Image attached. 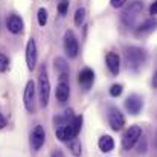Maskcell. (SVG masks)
I'll list each match as a JSON object with an SVG mask.
<instances>
[{"label":"cell","instance_id":"obj_26","mask_svg":"<svg viewBox=\"0 0 157 157\" xmlns=\"http://www.w3.org/2000/svg\"><path fill=\"white\" fill-rule=\"evenodd\" d=\"M150 14H151V15H156L157 14V0L150 6Z\"/></svg>","mask_w":157,"mask_h":157},{"label":"cell","instance_id":"obj_21","mask_svg":"<svg viewBox=\"0 0 157 157\" xmlns=\"http://www.w3.org/2000/svg\"><path fill=\"white\" fill-rule=\"evenodd\" d=\"M38 25L40 26H46V23H48V11L44 9V8H40L38 9Z\"/></svg>","mask_w":157,"mask_h":157},{"label":"cell","instance_id":"obj_4","mask_svg":"<svg viewBox=\"0 0 157 157\" xmlns=\"http://www.w3.org/2000/svg\"><path fill=\"white\" fill-rule=\"evenodd\" d=\"M140 136H142V128L139 125L130 127L124 133V136H122V147H124V150H131L136 145V142L140 139Z\"/></svg>","mask_w":157,"mask_h":157},{"label":"cell","instance_id":"obj_22","mask_svg":"<svg viewBox=\"0 0 157 157\" xmlns=\"http://www.w3.org/2000/svg\"><path fill=\"white\" fill-rule=\"evenodd\" d=\"M122 90H124V87H122L121 84H113V86L110 87V95H111L113 98H117V96L122 95Z\"/></svg>","mask_w":157,"mask_h":157},{"label":"cell","instance_id":"obj_1","mask_svg":"<svg viewBox=\"0 0 157 157\" xmlns=\"http://www.w3.org/2000/svg\"><path fill=\"white\" fill-rule=\"evenodd\" d=\"M82 116H75L67 125H63V127H56L55 128V134H56V139L61 140V142H69L72 139H75L79 131H81V127H82Z\"/></svg>","mask_w":157,"mask_h":157},{"label":"cell","instance_id":"obj_9","mask_svg":"<svg viewBox=\"0 0 157 157\" xmlns=\"http://www.w3.org/2000/svg\"><path fill=\"white\" fill-rule=\"evenodd\" d=\"M23 102H25V108L29 113L35 111V84H34V81H28L26 82L25 95H23Z\"/></svg>","mask_w":157,"mask_h":157},{"label":"cell","instance_id":"obj_19","mask_svg":"<svg viewBox=\"0 0 157 157\" xmlns=\"http://www.w3.org/2000/svg\"><path fill=\"white\" fill-rule=\"evenodd\" d=\"M55 69L58 70V73H69V66L66 64V61L63 58H56L55 59Z\"/></svg>","mask_w":157,"mask_h":157},{"label":"cell","instance_id":"obj_20","mask_svg":"<svg viewBox=\"0 0 157 157\" xmlns=\"http://www.w3.org/2000/svg\"><path fill=\"white\" fill-rule=\"evenodd\" d=\"M84 18H86V9L84 8H78L76 12H75V18H73L75 25L76 26H81L82 21H84Z\"/></svg>","mask_w":157,"mask_h":157},{"label":"cell","instance_id":"obj_29","mask_svg":"<svg viewBox=\"0 0 157 157\" xmlns=\"http://www.w3.org/2000/svg\"><path fill=\"white\" fill-rule=\"evenodd\" d=\"M52 157H64V156L61 154V151H55V153L52 154Z\"/></svg>","mask_w":157,"mask_h":157},{"label":"cell","instance_id":"obj_14","mask_svg":"<svg viewBox=\"0 0 157 157\" xmlns=\"http://www.w3.org/2000/svg\"><path fill=\"white\" fill-rule=\"evenodd\" d=\"M105 61H107V67H108V70H110L113 75H117V73H119V67H121V58H119V55H117L116 52L107 53Z\"/></svg>","mask_w":157,"mask_h":157},{"label":"cell","instance_id":"obj_17","mask_svg":"<svg viewBox=\"0 0 157 157\" xmlns=\"http://www.w3.org/2000/svg\"><path fill=\"white\" fill-rule=\"evenodd\" d=\"M157 26V21L156 20H153V18H150V20H147L145 23H142L139 28H137V31H136V34L137 35H142V34H148V32H151V31H154V28Z\"/></svg>","mask_w":157,"mask_h":157},{"label":"cell","instance_id":"obj_24","mask_svg":"<svg viewBox=\"0 0 157 157\" xmlns=\"http://www.w3.org/2000/svg\"><path fill=\"white\" fill-rule=\"evenodd\" d=\"M67 8H69V2L63 0V2L58 5V12H59L61 15H66V12H67Z\"/></svg>","mask_w":157,"mask_h":157},{"label":"cell","instance_id":"obj_7","mask_svg":"<svg viewBox=\"0 0 157 157\" xmlns=\"http://www.w3.org/2000/svg\"><path fill=\"white\" fill-rule=\"evenodd\" d=\"M64 51H66L69 58H75L78 55V52H79L78 40H76V37H75V34L72 31H67L64 34Z\"/></svg>","mask_w":157,"mask_h":157},{"label":"cell","instance_id":"obj_12","mask_svg":"<svg viewBox=\"0 0 157 157\" xmlns=\"http://www.w3.org/2000/svg\"><path fill=\"white\" fill-rule=\"evenodd\" d=\"M142 107H144V101H142V98H140L139 95H131V96H128L127 101H125V108H127L133 116L139 114L140 110H142Z\"/></svg>","mask_w":157,"mask_h":157},{"label":"cell","instance_id":"obj_18","mask_svg":"<svg viewBox=\"0 0 157 157\" xmlns=\"http://www.w3.org/2000/svg\"><path fill=\"white\" fill-rule=\"evenodd\" d=\"M69 150H70V153L75 157H81V154H82V147H81V142L78 140V137L69 140Z\"/></svg>","mask_w":157,"mask_h":157},{"label":"cell","instance_id":"obj_27","mask_svg":"<svg viewBox=\"0 0 157 157\" xmlns=\"http://www.w3.org/2000/svg\"><path fill=\"white\" fill-rule=\"evenodd\" d=\"M5 127H6V119H5V116L0 113V130L5 128Z\"/></svg>","mask_w":157,"mask_h":157},{"label":"cell","instance_id":"obj_2","mask_svg":"<svg viewBox=\"0 0 157 157\" xmlns=\"http://www.w3.org/2000/svg\"><path fill=\"white\" fill-rule=\"evenodd\" d=\"M38 96H40L41 107H48L49 96H51V81H49L46 64H43L38 70Z\"/></svg>","mask_w":157,"mask_h":157},{"label":"cell","instance_id":"obj_11","mask_svg":"<svg viewBox=\"0 0 157 157\" xmlns=\"http://www.w3.org/2000/svg\"><path fill=\"white\" fill-rule=\"evenodd\" d=\"M37 44H35V40L31 38L26 44V64H28V69L29 70H34L35 66H37Z\"/></svg>","mask_w":157,"mask_h":157},{"label":"cell","instance_id":"obj_16","mask_svg":"<svg viewBox=\"0 0 157 157\" xmlns=\"http://www.w3.org/2000/svg\"><path fill=\"white\" fill-rule=\"evenodd\" d=\"M98 147H99V150H101L102 153H110V151H113V148H114V140H113V137L108 136V134L101 136L99 140H98Z\"/></svg>","mask_w":157,"mask_h":157},{"label":"cell","instance_id":"obj_10","mask_svg":"<svg viewBox=\"0 0 157 157\" xmlns=\"http://www.w3.org/2000/svg\"><path fill=\"white\" fill-rule=\"evenodd\" d=\"M108 124H110L111 130L121 131L125 125V117L117 108L113 107V108H110V113H108Z\"/></svg>","mask_w":157,"mask_h":157},{"label":"cell","instance_id":"obj_25","mask_svg":"<svg viewBox=\"0 0 157 157\" xmlns=\"http://www.w3.org/2000/svg\"><path fill=\"white\" fill-rule=\"evenodd\" d=\"M127 3V0H111V6L113 8H121Z\"/></svg>","mask_w":157,"mask_h":157},{"label":"cell","instance_id":"obj_3","mask_svg":"<svg viewBox=\"0 0 157 157\" xmlns=\"http://www.w3.org/2000/svg\"><path fill=\"white\" fill-rule=\"evenodd\" d=\"M142 9H144V5L140 2H133L124 12H122V21L127 25V26H134L137 17L142 14Z\"/></svg>","mask_w":157,"mask_h":157},{"label":"cell","instance_id":"obj_6","mask_svg":"<svg viewBox=\"0 0 157 157\" xmlns=\"http://www.w3.org/2000/svg\"><path fill=\"white\" fill-rule=\"evenodd\" d=\"M56 99L58 102L64 104L69 96H70V86H69V73H61L59 75V82L56 86Z\"/></svg>","mask_w":157,"mask_h":157},{"label":"cell","instance_id":"obj_23","mask_svg":"<svg viewBox=\"0 0 157 157\" xmlns=\"http://www.w3.org/2000/svg\"><path fill=\"white\" fill-rule=\"evenodd\" d=\"M8 66H9V59H8V56L3 55V53H0V72H5V70L8 69Z\"/></svg>","mask_w":157,"mask_h":157},{"label":"cell","instance_id":"obj_28","mask_svg":"<svg viewBox=\"0 0 157 157\" xmlns=\"http://www.w3.org/2000/svg\"><path fill=\"white\" fill-rule=\"evenodd\" d=\"M153 87L157 89V70L154 72V76H153Z\"/></svg>","mask_w":157,"mask_h":157},{"label":"cell","instance_id":"obj_5","mask_svg":"<svg viewBox=\"0 0 157 157\" xmlns=\"http://www.w3.org/2000/svg\"><path fill=\"white\" fill-rule=\"evenodd\" d=\"M145 52L139 48H128L125 51V58H127V63H128V67H133V69H137L139 66L144 64L145 61Z\"/></svg>","mask_w":157,"mask_h":157},{"label":"cell","instance_id":"obj_15","mask_svg":"<svg viewBox=\"0 0 157 157\" xmlns=\"http://www.w3.org/2000/svg\"><path fill=\"white\" fill-rule=\"evenodd\" d=\"M23 20L18 17V15H11L9 18H8V29H9V32H12V34H20L21 31H23Z\"/></svg>","mask_w":157,"mask_h":157},{"label":"cell","instance_id":"obj_8","mask_svg":"<svg viewBox=\"0 0 157 157\" xmlns=\"http://www.w3.org/2000/svg\"><path fill=\"white\" fill-rule=\"evenodd\" d=\"M44 140H46V131L41 125H35L34 130L31 131V148L34 151H38L41 150V147L44 145Z\"/></svg>","mask_w":157,"mask_h":157},{"label":"cell","instance_id":"obj_13","mask_svg":"<svg viewBox=\"0 0 157 157\" xmlns=\"http://www.w3.org/2000/svg\"><path fill=\"white\" fill-rule=\"evenodd\" d=\"M93 81H95V72H93L90 67H84V69L79 72V75H78V82L87 90V89L92 87Z\"/></svg>","mask_w":157,"mask_h":157}]
</instances>
